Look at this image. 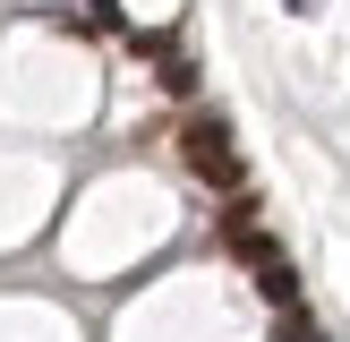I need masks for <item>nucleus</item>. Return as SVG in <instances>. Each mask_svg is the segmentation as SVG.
<instances>
[{
    "label": "nucleus",
    "instance_id": "nucleus-1",
    "mask_svg": "<svg viewBox=\"0 0 350 342\" xmlns=\"http://www.w3.org/2000/svg\"><path fill=\"white\" fill-rule=\"evenodd\" d=\"M180 154H188V171H197L205 188H222V197H239V180H248V163H239V146H231V120L197 111V120L180 129Z\"/></svg>",
    "mask_w": 350,
    "mask_h": 342
},
{
    "label": "nucleus",
    "instance_id": "nucleus-2",
    "mask_svg": "<svg viewBox=\"0 0 350 342\" xmlns=\"http://www.w3.org/2000/svg\"><path fill=\"white\" fill-rule=\"evenodd\" d=\"M256 231H265V222H256V197H231V205H222V248H231V256L248 248Z\"/></svg>",
    "mask_w": 350,
    "mask_h": 342
},
{
    "label": "nucleus",
    "instance_id": "nucleus-3",
    "mask_svg": "<svg viewBox=\"0 0 350 342\" xmlns=\"http://www.w3.org/2000/svg\"><path fill=\"white\" fill-rule=\"evenodd\" d=\"M154 60H163V94H188V86H197V60H188L180 43H163V34H154Z\"/></svg>",
    "mask_w": 350,
    "mask_h": 342
},
{
    "label": "nucleus",
    "instance_id": "nucleus-4",
    "mask_svg": "<svg viewBox=\"0 0 350 342\" xmlns=\"http://www.w3.org/2000/svg\"><path fill=\"white\" fill-rule=\"evenodd\" d=\"M273 342H325V334H317V317H299V308H282V334H273Z\"/></svg>",
    "mask_w": 350,
    "mask_h": 342
},
{
    "label": "nucleus",
    "instance_id": "nucleus-5",
    "mask_svg": "<svg viewBox=\"0 0 350 342\" xmlns=\"http://www.w3.org/2000/svg\"><path fill=\"white\" fill-rule=\"evenodd\" d=\"M282 9H317V0H282Z\"/></svg>",
    "mask_w": 350,
    "mask_h": 342
}]
</instances>
